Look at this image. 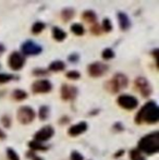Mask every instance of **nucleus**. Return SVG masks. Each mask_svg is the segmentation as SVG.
<instances>
[{"label": "nucleus", "mask_w": 159, "mask_h": 160, "mask_svg": "<svg viewBox=\"0 0 159 160\" xmlns=\"http://www.w3.org/2000/svg\"><path fill=\"white\" fill-rule=\"evenodd\" d=\"M73 15H74V10H72V9H69V8L68 9H63V11L61 12L62 20H63L64 22H68L71 18H73Z\"/></svg>", "instance_id": "obj_19"}, {"label": "nucleus", "mask_w": 159, "mask_h": 160, "mask_svg": "<svg viewBox=\"0 0 159 160\" xmlns=\"http://www.w3.org/2000/svg\"><path fill=\"white\" fill-rule=\"evenodd\" d=\"M12 97L15 99V100H24L25 98H27V93L24 91H22V89H15L14 92L12 93Z\"/></svg>", "instance_id": "obj_18"}, {"label": "nucleus", "mask_w": 159, "mask_h": 160, "mask_svg": "<svg viewBox=\"0 0 159 160\" xmlns=\"http://www.w3.org/2000/svg\"><path fill=\"white\" fill-rule=\"evenodd\" d=\"M71 160H84V158L79 152H71Z\"/></svg>", "instance_id": "obj_30"}, {"label": "nucleus", "mask_w": 159, "mask_h": 160, "mask_svg": "<svg viewBox=\"0 0 159 160\" xmlns=\"http://www.w3.org/2000/svg\"><path fill=\"white\" fill-rule=\"evenodd\" d=\"M4 50H6V48H4V46L2 44H0V56L2 55V53L4 52Z\"/></svg>", "instance_id": "obj_36"}, {"label": "nucleus", "mask_w": 159, "mask_h": 160, "mask_svg": "<svg viewBox=\"0 0 159 160\" xmlns=\"http://www.w3.org/2000/svg\"><path fill=\"white\" fill-rule=\"evenodd\" d=\"M108 70V65L102 63V62H94V63L89 64L87 68L88 74L93 78H98V76L104 75Z\"/></svg>", "instance_id": "obj_8"}, {"label": "nucleus", "mask_w": 159, "mask_h": 160, "mask_svg": "<svg viewBox=\"0 0 159 160\" xmlns=\"http://www.w3.org/2000/svg\"><path fill=\"white\" fill-rule=\"evenodd\" d=\"M92 32L95 34V35H98V34H100V28H99V25H97V24H94V25L92 26Z\"/></svg>", "instance_id": "obj_32"}, {"label": "nucleus", "mask_w": 159, "mask_h": 160, "mask_svg": "<svg viewBox=\"0 0 159 160\" xmlns=\"http://www.w3.org/2000/svg\"><path fill=\"white\" fill-rule=\"evenodd\" d=\"M66 68V64L63 63L62 61L60 60H57V61H53L49 64V70L50 71H53V72H60Z\"/></svg>", "instance_id": "obj_17"}, {"label": "nucleus", "mask_w": 159, "mask_h": 160, "mask_svg": "<svg viewBox=\"0 0 159 160\" xmlns=\"http://www.w3.org/2000/svg\"><path fill=\"white\" fill-rule=\"evenodd\" d=\"M118 105L121 108L127 110H133L137 107L138 105V100L135 98L134 96L131 95H121L118 98Z\"/></svg>", "instance_id": "obj_5"}, {"label": "nucleus", "mask_w": 159, "mask_h": 160, "mask_svg": "<svg viewBox=\"0 0 159 160\" xmlns=\"http://www.w3.org/2000/svg\"><path fill=\"white\" fill-rule=\"evenodd\" d=\"M140 152L147 155H154L159 152V132H153L151 134L145 135L140 139L137 144Z\"/></svg>", "instance_id": "obj_2"}, {"label": "nucleus", "mask_w": 159, "mask_h": 160, "mask_svg": "<svg viewBox=\"0 0 159 160\" xmlns=\"http://www.w3.org/2000/svg\"><path fill=\"white\" fill-rule=\"evenodd\" d=\"M1 122H2V124H3L6 128H9V127H10V124H11V120H10V118H9L8 116L2 117V118H1Z\"/></svg>", "instance_id": "obj_31"}, {"label": "nucleus", "mask_w": 159, "mask_h": 160, "mask_svg": "<svg viewBox=\"0 0 159 160\" xmlns=\"http://www.w3.org/2000/svg\"><path fill=\"white\" fill-rule=\"evenodd\" d=\"M35 111L31 107H21L17 110V120L22 124H28L35 119Z\"/></svg>", "instance_id": "obj_4"}, {"label": "nucleus", "mask_w": 159, "mask_h": 160, "mask_svg": "<svg viewBox=\"0 0 159 160\" xmlns=\"http://www.w3.org/2000/svg\"><path fill=\"white\" fill-rule=\"evenodd\" d=\"M38 116H39L40 120H46L49 117V108L47 107V106H42V107L39 108Z\"/></svg>", "instance_id": "obj_21"}, {"label": "nucleus", "mask_w": 159, "mask_h": 160, "mask_svg": "<svg viewBox=\"0 0 159 160\" xmlns=\"http://www.w3.org/2000/svg\"><path fill=\"white\" fill-rule=\"evenodd\" d=\"M33 73L35 74V75H40V74H47V71H45V70H35Z\"/></svg>", "instance_id": "obj_34"}, {"label": "nucleus", "mask_w": 159, "mask_h": 160, "mask_svg": "<svg viewBox=\"0 0 159 160\" xmlns=\"http://www.w3.org/2000/svg\"><path fill=\"white\" fill-rule=\"evenodd\" d=\"M135 86L138 89L143 97H148L152 94L153 89H152L151 84L145 78H137L135 80Z\"/></svg>", "instance_id": "obj_11"}, {"label": "nucleus", "mask_w": 159, "mask_h": 160, "mask_svg": "<svg viewBox=\"0 0 159 160\" xmlns=\"http://www.w3.org/2000/svg\"><path fill=\"white\" fill-rule=\"evenodd\" d=\"M83 19L87 22V23H95L97 21V15L94 11L92 10H87L83 13Z\"/></svg>", "instance_id": "obj_16"}, {"label": "nucleus", "mask_w": 159, "mask_h": 160, "mask_svg": "<svg viewBox=\"0 0 159 160\" xmlns=\"http://www.w3.org/2000/svg\"><path fill=\"white\" fill-rule=\"evenodd\" d=\"M60 93H61V98L63 100H71V99H74L77 95V89L75 86H71L68 84H63L60 89Z\"/></svg>", "instance_id": "obj_12"}, {"label": "nucleus", "mask_w": 159, "mask_h": 160, "mask_svg": "<svg viewBox=\"0 0 159 160\" xmlns=\"http://www.w3.org/2000/svg\"><path fill=\"white\" fill-rule=\"evenodd\" d=\"M27 156H32V157H30V158H32V160H42L40 157H37V156H35V155H33V154H27Z\"/></svg>", "instance_id": "obj_35"}, {"label": "nucleus", "mask_w": 159, "mask_h": 160, "mask_svg": "<svg viewBox=\"0 0 159 160\" xmlns=\"http://www.w3.org/2000/svg\"><path fill=\"white\" fill-rule=\"evenodd\" d=\"M42 48L33 40H27L22 45V52L26 56H36L42 52Z\"/></svg>", "instance_id": "obj_7"}, {"label": "nucleus", "mask_w": 159, "mask_h": 160, "mask_svg": "<svg viewBox=\"0 0 159 160\" xmlns=\"http://www.w3.org/2000/svg\"><path fill=\"white\" fill-rule=\"evenodd\" d=\"M53 134H55V131H53L52 127L46 125V127L40 128L37 133H35L34 141L38 142V143H40V142H46V141H48L49 138H51Z\"/></svg>", "instance_id": "obj_10"}, {"label": "nucleus", "mask_w": 159, "mask_h": 160, "mask_svg": "<svg viewBox=\"0 0 159 160\" xmlns=\"http://www.w3.org/2000/svg\"><path fill=\"white\" fill-rule=\"evenodd\" d=\"M123 152H123V150H120V152H118V154H116V155H115V158H118V157L121 156V155H122Z\"/></svg>", "instance_id": "obj_38"}, {"label": "nucleus", "mask_w": 159, "mask_h": 160, "mask_svg": "<svg viewBox=\"0 0 159 160\" xmlns=\"http://www.w3.org/2000/svg\"><path fill=\"white\" fill-rule=\"evenodd\" d=\"M52 37L55 38L56 40H58V42H61V40H63L64 38L67 37V34L64 31H62L61 28L55 26V28H52Z\"/></svg>", "instance_id": "obj_15"}, {"label": "nucleus", "mask_w": 159, "mask_h": 160, "mask_svg": "<svg viewBox=\"0 0 159 160\" xmlns=\"http://www.w3.org/2000/svg\"><path fill=\"white\" fill-rule=\"evenodd\" d=\"M69 60H70L71 62H77V60H79V55H77V53H72V55L69 56Z\"/></svg>", "instance_id": "obj_33"}, {"label": "nucleus", "mask_w": 159, "mask_h": 160, "mask_svg": "<svg viewBox=\"0 0 159 160\" xmlns=\"http://www.w3.org/2000/svg\"><path fill=\"white\" fill-rule=\"evenodd\" d=\"M13 78V75L7 73H0V84H4V83L9 82Z\"/></svg>", "instance_id": "obj_27"}, {"label": "nucleus", "mask_w": 159, "mask_h": 160, "mask_svg": "<svg viewBox=\"0 0 159 160\" xmlns=\"http://www.w3.org/2000/svg\"><path fill=\"white\" fill-rule=\"evenodd\" d=\"M7 155H8V157L10 160H20L19 155H17V152L12 149V148H8V150H7Z\"/></svg>", "instance_id": "obj_28"}, {"label": "nucleus", "mask_w": 159, "mask_h": 160, "mask_svg": "<svg viewBox=\"0 0 159 160\" xmlns=\"http://www.w3.org/2000/svg\"><path fill=\"white\" fill-rule=\"evenodd\" d=\"M45 28V24L42 22H36L33 24L32 26V32L34 34H39Z\"/></svg>", "instance_id": "obj_24"}, {"label": "nucleus", "mask_w": 159, "mask_h": 160, "mask_svg": "<svg viewBox=\"0 0 159 160\" xmlns=\"http://www.w3.org/2000/svg\"><path fill=\"white\" fill-rule=\"evenodd\" d=\"M24 63H25V59H24L23 56H22L20 52H17V51H14V52H12L10 56H9L8 64L12 70L17 71V70L22 69Z\"/></svg>", "instance_id": "obj_6"}, {"label": "nucleus", "mask_w": 159, "mask_h": 160, "mask_svg": "<svg viewBox=\"0 0 159 160\" xmlns=\"http://www.w3.org/2000/svg\"><path fill=\"white\" fill-rule=\"evenodd\" d=\"M130 157H131V160H145L138 149H132L130 152Z\"/></svg>", "instance_id": "obj_22"}, {"label": "nucleus", "mask_w": 159, "mask_h": 160, "mask_svg": "<svg viewBox=\"0 0 159 160\" xmlns=\"http://www.w3.org/2000/svg\"><path fill=\"white\" fill-rule=\"evenodd\" d=\"M102 56L105 60H109V59H112V58L115 57V52H113V50L111 48H106V49H104Z\"/></svg>", "instance_id": "obj_25"}, {"label": "nucleus", "mask_w": 159, "mask_h": 160, "mask_svg": "<svg viewBox=\"0 0 159 160\" xmlns=\"http://www.w3.org/2000/svg\"><path fill=\"white\" fill-rule=\"evenodd\" d=\"M127 78L122 73H118L113 75V78L106 84V88L111 93H118L122 88H125L127 86Z\"/></svg>", "instance_id": "obj_3"}, {"label": "nucleus", "mask_w": 159, "mask_h": 160, "mask_svg": "<svg viewBox=\"0 0 159 160\" xmlns=\"http://www.w3.org/2000/svg\"><path fill=\"white\" fill-rule=\"evenodd\" d=\"M159 120V109L155 101H148L142 107V109L137 112L135 118V122L137 124L145 122L147 124H155Z\"/></svg>", "instance_id": "obj_1"}, {"label": "nucleus", "mask_w": 159, "mask_h": 160, "mask_svg": "<svg viewBox=\"0 0 159 160\" xmlns=\"http://www.w3.org/2000/svg\"><path fill=\"white\" fill-rule=\"evenodd\" d=\"M71 32H73L77 36H81L84 34V28H83L82 24L74 23V24H72V26H71Z\"/></svg>", "instance_id": "obj_20"}, {"label": "nucleus", "mask_w": 159, "mask_h": 160, "mask_svg": "<svg viewBox=\"0 0 159 160\" xmlns=\"http://www.w3.org/2000/svg\"><path fill=\"white\" fill-rule=\"evenodd\" d=\"M102 30H104L105 32H110V31L112 30V24H111L109 19H105L104 21H102Z\"/></svg>", "instance_id": "obj_26"}, {"label": "nucleus", "mask_w": 159, "mask_h": 160, "mask_svg": "<svg viewBox=\"0 0 159 160\" xmlns=\"http://www.w3.org/2000/svg\"><path fill=\"white\" fill-rule=\"evenodd\" d=\"M86 130H87V123L83 121V122H80L75 125H72V127L69 128L68 133L70 136H77V135L84 133Z\"/></svg>", "instance_id": "obj_13"}, {"label": "nucleus", "mask_w": 159, "mask_h": 160, "mask_svg": "<svg viewBox=\"0 0 159 160\" xmlns=\"http://www.w3.org/2000/svg\"><path fill=\"white\" fill-rule=\"evenodd\" d=\"M28 146H30V148L32 150H46L47 149V147H45V146H42L40 143H38V142H35V141L30 142Z\"/></svg>", "instance_id": "obj_23"}, {"label": "nucleus", "mask_w": 159, "mask_h": 160, "mask_svg": "<svg viewBox=\"0 0 159 160\" xmlns=\"http://www.w3.org/2000/svg\"><path fill=\"white\" fill-rule=\"evenodd\" d=\"M81 74L77 71H70L67 73V78H71V80H79Z\"/></svg>", "instance_id": "obj_29"}, {"label": "nucleus", "mask_w": 159, "mask_h": 160, "mask_svg": "<svg viewBox=\"0 0 159 160\" xmlns=\"http://www.w3.org/2000/svg\"><path fill=\"white\" fill-rule=\"evenodd\" d=\"M0 138H6V134H4L3 131H1V128H0Z\"/></svg>", "instance_id": "obj_37"}, {"label": "nucleus", "mask_w": 159, "mask_h": 160, "mask_svg": "<svg viewBox=\"0 0 159 160\" xmlns=\"http://www.w3.org/2000/svg\"><path fill=\"white\" fill-rule=\"evenodd\" d=\"M118 19H119V24L120 28L122 31H127L130 28L131 26V22H130V19L125 13L123 12H119L118 13Z\"/></svg>", "instance_id": "obj_14"}, {"label": "nucleus", "mask_w": 159, "mask_h": 160, "mask_svg": "<svg viewBox=\"0 0 159 160\" xmlns=\"http://www.w3.org/2000/svg\"><path fill=\"white\" fill-rule=\"evenodd\" d=\"M52 88V85L48 80H38L35 81L32 85V91L35 94L49 93Z\"/></svg>", "instance_id": "obj_9"}]
</instances>
